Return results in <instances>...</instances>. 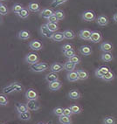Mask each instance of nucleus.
Returning a JSON list of instances; mask_svg holds the SVG:
<instances>
[{
    "instance_id": "58836bf2",
    "label": "nucleus",
    "mask_w": 117,
    "mask_h": 124,
    "mask_svg": "<svg viewBox=\"0 0 117 124\" xmlns=\"http://www.w3.org/2000/svg\"><path fill=\"white\" fill-rule=\"evenodd\" d=\"M54 15L57 17V18L60 20H63L65 18V12L62 10H57L56 11H54Z\"/></svg>"
},
{
    "instance_id": "f257e3e1",
    "label": "nucleus",
    "mask_w": 117,
    "mask_h": 124,
    "mask_svg": "<svg viewBox=\"0 0 117 124\" xmlns=\"http://www.w3.org/2000/svg\"><path fill=\"white\" fill-rule=\"evenodd\" d=\"M24 87L20 83L18 82H12L11 84L5 86L4 88H3V93L5 94H10V93H19V92H22Z\"/></svg>"
},
{
    "instance_id": "9d476101",
    "label": "nucleus",
    "mask_w": 117,
    "mask_h": 124,
    "mask_svg": "<svg viewBox=\"0 0 117 124\" xmlns=\"http://www.w3.org/2000/svg\"><path fill=\"white\" fill-rule=\"evenodd\" d=\"M40 30V33H41V35L44 37V38H47V39H51L52 38V35H53V33H52V31L49 30L48 28H47V24H42L41 26H40L39 28Z\"/></svg>"
},
{
    "instance_id": "de8ad7c7",
    "label": "nucleus",
    "mask_w": 117,
    "mask_h": 124,
    "mask_svg": "<svg viewBox=\"0 0 117 124\" xmlns=\"http://www.w3.org/2000/svg\"><path fill=\"white\" fill-rule=\"evenodd\" d=\"M113 19L115 20V22L117 23V12L114 14V17H113Z\"/></svg>"
},
{
    "instance_id": "c03bdc74",
    "label": "nucleus",
    "mask_w": 117,
    "mask_h": 124,
    "mask_svg": "<svg viewBox=\"0 0 117 124\" xmlns=\"http://www.w3.org/2000/svg\"><path fill=\"white\" fill-rule=\"evenodd\" d=\"M70 49H73V45L70 44V43H66V44H64L62 46V52L66 51V50H70Z\"/></svg>"
},
{
    "instance_id": "ddd939ff",
    "label": "nucleus",
    "mask_w": 117,
    "mask_h": 124,
    "mask_svg": "<svg viewBox=\"0 0 117 124\" xmlns=\"http://www.w3.org/2000/svg\"><path fill=\"white\" fill-rule=\"evenodd\" d=\"M64 68V65L60 64L59 62H54L50 66V70L53 73H60L61 72Z\"/></svg>"
},
{
    "instance_id": "c756f323",
    "label": "nucleus",
    "mask_w": 117,
    "mask_h": 124,
    "mask_svg": "<svg viewBox=\"0 0 117 124\" xmlns=\"http://www.w3.org/2000/svg\"><path fill=\"white\" fill-rule=\"evenodd\" d=\"M18 119L21 120V121H29V120H31V114L29 111L27 112H24V113H21V114H18Z\"/></svg>"
},
{
    "instance_id": "9b49d317",
    "label": "nucleus",
    "mask_w": 117,
    "mask_h": 124,
    "mask_svg": "<svg viewBox=\"0 0 117 124\" xmlns=\"http://www.w3.org/2000/svg\"><path fill=\"white\" fill-rule=\"evenodd\" d=\"M102 39L101 32L99 31H92V35H91L90 41L93 43H99Z\"/></svg>"
},
{
    "instance_id": "f704fd0d",
    "label": "nucleus",
    "mask_w": 117,
    "mask_h": 124,
    "mask_svg": "<svg viewBox=\"0 0 117 124\" xmlns=\"http://www.w3.org/2000/svg\"><path fill=\"white\" fill-rule=\"evenodd\" d=\"M17 15L20 18H26L29 17V15H30V13H29V9H27V8H24V9L22 10L21 11H19Z\"/></svg>"
},
{
    "instance_id": "3c124183",
    "label": "nucleus",
    "mask_w": 117,
    "mask_h": 124,
    "mask_svg": "<svg viewBox=\"0 0 117 124\" xmlns=\"http://www.w3.org/2000/svg\"><path fill=\"white\" fill-rule=\"evenodd\" d=\"M0 1H1V2H3V1H5V0H0Z\"/></svg>"
},
{
    "instance_id": "423d86ee",
    "label": "nucleus",
    "mask_w": 117,
    "mask_h": 124,
    "mask_svg": "<svg viewBox=\"0 0 117 124\" xmlns=\"http://www.w3.org/2000/svg\"><path fill=\"white\" fill-rule=\"evenodd\" d=\"M29 46L33 51H40L43 49V44L42 42L39 39H33L30 41L29 43Z\"/></svg>"
},
{
    "instance_id": "6ab92c4d",
    "label": "nucleus",
    "mask_w": 117,
    "mask_h": 124,
    "mask_svg": "<svg viewBox=\"0 0 117 124\" xmlns=\"http://www.w3.org/2000/svg\"><path fill=\"white\" fill-rule=\"evenodd\" d=\"M52 39L55 42H60L64 39V33L61 32V31H56V32H53V35H52Z\"/></svg>"
},
{
    "instance_id": "b1692460",
    "label": "nucleus",
    "mask_w": 117,
    "mask_h": 124,
    "mask_svg": "<svg viewBox=\"0 0 117 124\" xmlns=\"http://www.w3.org/2000/svg\"><path fill=\"white\" fill-rule=\"evenodd\" d=\"M96 22L101 26H105V25H107L108 24V18L106 16L101 15L96 18Z\"/></svg>"
},
{
    "instance_id": "4be33fe9",
    "label": "nucleus",
    "mask_w": 117,
    "mask_h": 124,
    "mask_svg": "<svg viewBox=\"0 0 117 124\" xmlns=\"http://www.w3.org/2000/svg\"><path fill=\"white\" fill-rule=\"evenodd\" d=\"M68 97L72 100H78L80 98V93L78 89H72L68 93Z\"/></svg>"
},
{
    "instance_id": "c9c22d12",
    "label": "nucleus",
    "mask_w": 117,
    "mask_h": 124,
    "mask_svg": "<svg viewBox=\"0 0 117 124\" xmlns=\"http://www.w3.org/2000/svg\"><path fill=\"white\" fill-rule=\"evenodd\" d=\"M8 13H9V10L6 5H4L3 3H0V14L2 16H5Z\"/></svg>"
},
{
    "instance_id": "f8f14e48",
    "label": "nucleus",
    "mask_w": 117,
    "mask_h": 124,
    "mask_svg": "<svg viewBox=\"0 0 117 124\" xmlns=\"http://www.w3.org/2000/svg\"><path fill=\"white\" fill-rule=\"evenodd\" d=\"M66 79L68 81L73 82V81H78L80 80V77H79V73L77 71H72L68 72V73L66 74Z\"/></svg>"
},
{
    "instance_id": "1a4fd4ad",
    "label": "nucleus",
    "mask_w": 117,
    "mask_h": 124,
    "mask_svg": "<svg viewBox=\"0 0 117 124\" xmlns=\"http://www.w3.org/2000/svg\"><path fill=\"white\" fill-rule=\"evenodd\" d=\"M26 105L30 111H37L40 108V104H39V102L38 101V100L27 101Z\"/></svg>"
},
{
    "instance_id": "e433bc0d",
    "label": "nucleus",
    "mask_w": 117,
    "mask_h": 124,
    "mask_svg": "<svg viewBox=\"0 0 117 124\" xmlns=\"http://www.w3.org/2000/svg\"><path fill=\"white\" fill-rule=\"evenodd\" d=\"M63 55L66 58H71L73 56L76 55V52L74 49H70V50H66V51H63Z\"/></svg>"
},
{
    "instance_id": "4c0bfd02",
    "label": "nucleus",
    "mask_w": 117,
    "mask_h": 124,
    "mask_svg": "<svg viewBox=\"0 0 117 124\" xmlns=\"http://www.w3.org/2000/svg\"><path fill=\"white\" fill-rule=\"evenodd\" d=\"M8 103H9V101H8V99L6 97V94L2 93L0 94V104H1V106H6Z\"/></svg>"
},
{
    "instance_id": "473e14b6",
    "label": "nucleus",
    "mask_w": 117,
    "mask_h": 124,
    "mask_svg": "<svg viewBox=\"0 0 117 124\" xmlns=\"http://www.w3.org/2000/svg\"><path fill=\"white\" fill-rule=\"evenodd\" d=\"M114 79H115V73H113L112 71H109L108 73H107L106 74H105V76L102 78V80H105V81H107V82L112 81Z\"/></svg>"
},
{
    "instance_id": "20e7f679",
    "label": "nucleus",
    "mask_w": 117,
    "mask_h": 124,
    "mask_svg": "<svg viewBox=\"0 0 117 124\" xmlns=\"http://www.w3.org/2000/svg\"><path fill=\"white\" fill-rule=\"evenodd\" d=\"M110 71V69L108 67H106V66H101V67H98L96 70L94 71V74L97 78H100V79H102V78L105 76L107 73Z\"/></svg>"
},
{
    "instance_id": "79ce46f5",
    "label": "nucleus",
    "mask_w": 117,
    "mask_h": 124,
    "mask_svg": "<svg viewBox=\"0 0 117 124\" xmlns=\"http://www.w3.org/2000/svg\"><path fill=\"white\" fill-rule=\"evenodd\" d=\"M68 0H53V2L51 3V6L52 7H57L59 5H62V4H65L66 2H67Z\"/></svg>"
},
{
    "instance_id": "cd10ccee",
    "label": "nucleus",
    "mask_w": 117,
    "mask_h": 124,
    "mask_svg": "<svg viewBox=\"0 0 117 124\" xmlns=\"http://www.w3.org/2000/svg\"><path fill=\"white\" fill-rule=\"evenodd\" d=\"M101 60L104 62H110L114 60V57L111 53H103L101 55Z\"/></svg>"
},
{
    "instance_id": "a18cd8bd",
    "label": "nucleus",
    "mask_w": 117,
    "mask_h": 124,
    "mask_svg": "<svg viewBox=\"0 0 117 124\" xmlns=\"http://www.w3.org/2000/svg\"><path fill=\"white\" fill-rule=\"evenodd\" d=\"M63 115H67V116H72V115H73V111L71 110V108H70V107H69V108H65L64 114H63Z\"/></svg>"
},
{
    "instance_id": "2f4dec72",
    "label": "nucleus",
    "mask_w": 117,
    "mask_h": 124,
    "mask_svg": "<svg viewBox=\"0 0 117 124\" xmlns=\"http://www.w3.org/2000/svg\"><path fill=\"white\" fill-rule=\"evenodd\" d=\"M70 108H71V110L73 111V115H78V114H80V113H81V111H82L81 107H80V105H77V104L71 105Z\"/></svg>"
},
{
    "instance_id": "8fccbe9b",
    "label": "nucleus",
    "mask_w": 117,
    "mask_h": 124,
    "mask_svg": "<svg viewBox=\"0 0 117 124\" xmlns=\"http://www.w3.org/2000/svg\"><path fill=\"white\" fill-rule=\"evenodd\" d=\"M47 124H53V122H47Z\"/></svg>"
},
{
    "instance_id": "a19ab883",
    "label": "nucleus",
    "mask_w": 117,
    "mask_h": 124,
    "mask_svg": "<svg viewBox=\"0 0 117 124\" xmlns=\"http://www.w3.org/2000/svg\"><path fill=\"white\" fill-rule=\"evenodd\" d=\"M53 114L58 116H61L64 114V108L61 107H56L55 108L53 109Z\"/></svg>"
},
{
    "instance_id": "6e6552de",
    "label": "nucleus",
    "mask_w": 117,
    "mask_h": 124,
    "mask_svg": "<svg viewBox=\"0 0 117 124\" xmlns=\"http://www.w3.org/2000/svg\"><path fill=\"white\" fill-rule=\"evenodd\" d=\"M79 37L82 40H90L91 35H92V31L88 29H82L79 31Z\"/></svg>"
},
{
    "instance_id": "f03ea898",
    "label": "nucleus",
    "mask_w": 117,
    "mask_h": 124,
    "mask_svg": "<svg viewBox=\"0 0 117 124\" xmlns=\"http://www.w3.org/2000/svg\"><path fill=\"white\" fill-rule=\"evenodd\" d=\"M49 68V65L47 62H38L36 64L30 65V69L34 73H41L45 72Z\"/></svg>"
},
{
    "instance_id": "7ed1b4c3",
    "label": "nucleus",
    "mask_w": 117,
    "mask_h": 124,
    "mask_svg": "<svg viewBox=\"0 0 117 124\" xmlns=\"http://www.w3.org/2000/svg\"><path fill=\"white\" fill-rule=\"evenodd\" d=\"M24 60L29 65L36 64L39 60V56L36 53H28L26 54V56H25V58H24Z\"/></svg>"
},
{
    "instance_id": "f3484780",
    "label": "nucleus",
    "mask_w": 117,
    "mask_h": 124,
    "mask_svg": "<svg viewBox=\"0 0 117 124\" xmlns=\"http://www.w3.org/2000/svg\"><path fill=\"white\" fill-rule=\"evenodd\" d=\"M53 14H54V11L50 8H44L42 11H40V16L44 18H47V19H48Z\"/></svg>"
},
{
    "instance_id": "5701e85b",
    "label": "nucleus",
    "mask_w": 117,
    "mask_h": 124,
    "mask_svg": "<svg viewBox=\"0 0 117 124\" xmlns=\"http://www.w3.org/2000/svg\"><path fill=\"white\" fill-rule=\"evenodd\" d=\"M28 9L32 12H39L40 11V5L37 2H31L28 5Z\"/></svg>"
},
{
    "instance_id": "39448f33",
    "label": "nucleus",
    "mask_w": 117,
    "mask_h": 124,
    "mask_svg": "<svg viewBox=\"0 0 117 124\" xmlns=\"http://www.w3.org/2000/svg\"><path fill=\"white\" fill-rule=\"evenodd\" d=\"M96 18V15L94 12L93 11L91 10H87V11H85L83 13H82V19L86 22H92Z\"/></svg>"
},
{
    "instance_id": "c85d7f7f",
    "label": "nucleus",
    "mask_w": 117,
    "mask_h": 124,
    "mask_svg": "<svg viewBox=\"0 0 117 124\" xmlns=\"http://www.w3.org/2000/svg\"><path fill=\"white\" fill-rule=\"evenodd\" d=\"M76 66H77V65L73 64V63H72V62L66 61L64 64V68H65V70H66V71L72 72V71H74Z\"/></svg>"
},
{
    "instance_id": "49530a36",
    "label": "nucleus",
    "mask_w": 117,
    "mask_h": 124,
    "mask_svg": "<svg viewBox=\"0 0 117 124\" xmlns=\"http://www.w3.org/2000/svg\"><path fill=\"white\" fill-rule=\"evenodd\" d=\"M47 20H48V22H51V23H58V21H59V19H58L57 17L54 14L53 16H51Z\"/></svg>"
},
{
    "instance_id": "412c9836",
    "label": "nucleus",
    "mask_w": 117,
    "mask_h": 124,
    "mask_svg": "<svg viewBox=\"0 0 117 124\" xmlns=\"http://www.w3.org/2000/svg\"><path fill=\"white\" fill-rule=\"evenodd\" d=\"M46 80L49 83H52L53 81H56V80H59V75L57 74V73H49L48 74L46 75Z\"/></svg>"
},
{
    "instance_id": "72a5a7b5",
    "label": "nucleus",
    "mask_w": 117,
    "mask_h": 124,
    "mask_svg": "<svg viewBox=\"0 0 117 124\" xmlns=\"http://www.w3.org/2000/svg\"><path fill=\"white\" fill-rule=\"evenodd\" d=\"M24 8V7L23 6V5H21L19 3H16V4H14V5H12V11H13L14 13L18 14V12L22 11Z\"/></svg>"
},
{
    "instance_id": "393cba45",
    "label": "nucleus",
    "mask_w": 117,
    "mask_h": 124,
    "mask_svg": "<svg viewBox=\"0 0 117 124\" xmlns=\"http://www.w3.org/2000/svg\"><path fill=\"white\" fill-rule=\"evenodd\" d=\"M59 122L60 124H72V119H71V116H67V115H62L61 116L59 117Z\"/></svg>"
},
{
    "instance_id": "a878e982",
    "label": "nucleus",
    "mask_w": 117,
    "mask_h": 124,
    "mask_svg": "<svg viewBox=\"0 0 117 124\" xmlns=\"http://www.w3.org/2000/svg\"><path fill=\"white\" fill-rule=\"evenodd\" d=\"M77 72H78V73H79V77H80V80H86L88 79L89 73L86 70H84V69H78Z\"/></svg>"
},
{
    "instance_id": "dca6fc26",
    "label": "nucleus",
    "mask_w": 117,
    "mask_h": 124,
    "mask_svg": "<svg viewBox=\"0 0 117 124\" xmlns=\"http://www.w3.org/2000/svg\"><path fill=\"white\" fill-rule=\"evenodd\" d=\"M18 38L21 40H27L31 38V33L27 30H21L20 31H18Z\"/></svg>"
},
{
    "instance_id": "0eeeda50",
    "label": "nucleus",
    "mask_w": 117,
    "mask_h": 124,
    "mask_svg": "<svg viewBox=\"0 0 117 124\" xmlns=\"http://www.w3.org/2000/svg\"><path fill=\"white\" fill-rule=\"evenodd\" d=\"M39 93L34 88H29L25 92V98L27 101H32V100H38Z\"/></svg>"
},
{
    "instance_id": "7c9ffc66",
    "label": "nucleus",
    "mask_w": 117,
    "mask_h": 124,
    "mask_svg": "<svg viewBox=\"0 0 117 124\" xmlns=\"http://www.w3.org/2000/svg\"><path fill=\"white\" fill-rule=\"evenodd\" d=\"M47 28L52 31V32H56L58 29H59V25H58L57 23H51V22H47Z\"/></svg>"
},
{
    "instance_id": "37998d69",
    "label": "nucleus",
    "mask_w": 117,
    "mask_h": 124,
    "mask_svg": "<svg viewBox=\"0 0 117 124\" xmlns=\"http://www.w3.org/2000/svg\"><path fill=\"white\" fill-rule=\"evenodd\" d=\"M68 61L72 62V63H73V64H75V65H78V64H80V58L79 57V56H77V55H74V56H73V57L69 58Z\"/></svg>"
},
{
    "instance_id": "ea45409f",
    "label": "nucleus",
    "mask_w": 117,
    "mask_h": 124,
    "mask_svg": "<svg viewBox=\"0 0 117 124\" xmlns=\"http://www.w3.org/2000/svg\"><path fill=\"white\" fill-rule=\"evenodd\" d=\"M103 124H115V119L113 116H107L103 119Z\"/></svg>"
},
{
    "instance_id": "aec40b11",
    "label": "nucleus",
    "mask_w": 117,
    "mask_h": 124,
    "mask_svg": "<svg viewBox=\"0 0 117 124\" xmlns=\"http://www.w3.org/2000/svg\"><path fill=\"white\" fill-rule=\"evenodd\" d=\"M61 86H62L61 81L56 80V81H53V82H52V83H50L48 87L51 91H58L61 88Z\"/></svg>"
},
{
    "instance_id": "4468645a",
    "label": "nucleus",
    "mask_w": 117,
    "mask_h": 124,
    "mask_svg": "<svg viewBox=\"0 0 117 124\" xmlns=\"http://www.w3.org/2000/svg\"><path fill=\"white\" fill-rule=\"evenodd\" d=\"M80 53H81L82 55L84 56H88L92 53V47L90 46H87V45H84V46H81L79 49Z\"/></svg>"
},
{
    "instance_id": "bb28decb",
    "label": "nucleus",
    "mask_w": 117,
    "mask_h": 124,
    "mask_svg": "<svg viewBox=\"0 0 117 124\" xmlns=\"http://www.w3.org/2000/svg\"><path fill=\"white\" fill-rule=\"evenodd\" d=\"M63 33H64V37L66 39H73L75 38V32L73 31V30H70V29H67V30H65L63 31Z\"/></svg>"
},
{
    "instance_id": "09e8293b",
    "label": "nucleus",
    "mask_w": 117,
    "mask_h": 124,
    "mask_svg": "<svg viewBox=\"0 0 117 124\" xmlns=\"http://www.w3.org/2000/svg\"><path fill=\"white\" fill-rule=\"evenodd\" d=\"M37 124H47V122H38Z\"/></svg>"
},
{
    "instance_id": "a211bd4d",
    "label": "nucleus",
    "mask_w": 117,
    "mask_h": 124,
    "mask_svg": "<svg viewBox=\"0 0 117 124\" xmlns=\"http://www.w3.org/2000/svg\"><path fill=\"white\" fill-rule=\"evenodd\" d=\"M15 108H16V110H17V112H18V114L24 113V112H27V111L29 110L28 107H27L26 104H24V103H20V102L16 103Z\"/></svg>"
},
{
    "instance_id": "2eb2a0df",
    "label": "nucleus",
    "mask_w": 117,
    "mask_h": 124,
    "mask_svg": "<svg viewBox=\"0 0 117 124\" xmlns=\"http://www.w3.org/2000/svg\"><path fill=\"white\" fill-rule=\"evenodd\" d=\"M100 48L103 53H110L113 50V45L108 41H105V42L101 43Z\"/></svg>"
}]
</instances>
